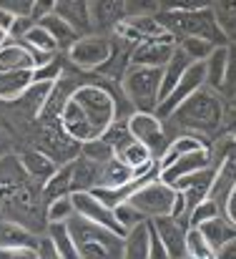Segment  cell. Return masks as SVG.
<instances>
[{"label":"cell","instance_id":"11","mask_svg":"<svg viewBox=\"0 0 236 259\" xmlns=\"http://www.w3.org/2000/svg\"><path fill=\"white\" fill-rule=\"evenodd\" d=\"M214 184H216V166H206L201 171H194V174H186L181 179H176L171 186L176 191L183 194V201H186V219L188 214L206 199H211V191H214Z\"/></svg>","mask_w":236,"mask_h":259},{"label":"cell","instance_id":"32","mask_svg":"<svg viewBox=\"0 0 236 259\" xmlns=\"http://www.w3.org/2000/svg\"><path fill=\"white\" fill-rule=\"evenodd\" d=\"M98 176H101V164L78 156L73 161V191H90L98 186Z\"/></svg>","mask_w":236,"mask_h":259},{"label":"cell","instance_id":"28","mask_svg":"<svg viewBox=\"0 0 236 259\" xmlns=\"http://www.w3.org/2000/svg\"><path fill=\"white\" fill-rule=\"evenodd\" d=\"M226 61H229V43L226 46H216L211 51V56L204 61L206 66V86L216 93H221L224 81H226Z\"/></svg>","mask_w":236,"mask_h":259},{"label":"cell","instance_id":"26","mask_svg":"<svg viewBox=\"0 0 236 259\" xmlns=\"http://www.w3.org/2000/svg\"><path fill=\"white\" fill-rule=\"evenodd\" d=\"M136 179H133V171L121 161V159H111L106 164H101V176H98V186L96 189H126L131 186Z\"/></svg>","mask_w":236,"mask_h":259},{"label":"cell","instance_id":"12","mask_svg":"<svg viewBox=\"0 0 236 259\" xmlns=\"http://www.w3.org/2000/svg\"><path fill=\"white\" fill-rule=\"evenodd\" d=\"M206 86V66H204V61H199V63H191L188 66V71L181 76V81L173 86V91L158 103L156 108V116L163 121V118H168L188 96H194L199 88Z\"/></svg>","mask_w":236,"mask_h":259},{"label":"cell","instance_id":"53","mask_svg":"<svg viewBox=\"0 0 236 259\" xmlns=\"http://www.w3.org/2000/svg\"><path fill=\"white\" fill-rule=\"evenodd\" d=\"M224 217L229 219V224L231 227H236V191H231L229 196H226V201H224Z\"/></svg>","mask_w":236,"mask_h":259},{"label":"cell","instance_id":"55","mask_svg":"<svg viewBox=\"0 0 236 259\" xmlns=\"http://www.w3.org/2000/svg\"><path fill=\"white\" fill-rule=\"evenodd\" d=\"M15 13H10V10H5V8H0V28L5 30V33H10V28H13V23H15Z\"/></svg>","mask_w":236,"mask_h":259},{"label":"cell","instance_id":"36","mask_svg":"<svg viewBox=\"0 0 236 259\" xmlns=\"http://www.w3.org/2000/svg\"><path fill=\"white\" fill-rule=\"evenodd\" d=\"M101 139L113 149V154H118L123 146H128L131 141H133V134L128 131V123H126V118H118V121H113L103 134H101Z\"/></svg>","mask_w":236,"mask_h":259},{"label":"cell","instance_id":"48","mask_svg":"<svg viewBox=\"0 0 236 259\" xmlns=\"http://www.w3.org/2000/svg\"><path fill=\"white\" fill-rule=\"evenodd\" d=\"M0 259H38L35 247H8L0 249Z\"/></svg>","mask_w":236,"mask_h":259},{"label":"cell","instance_id":"6","mask_svg":"<svg viewBox=\"0 0 236 259\" xmlns=\"http://www.w3.org/2000/svg\"><path fill=\"white\" fill-rule=\"evenodd\" d=\"M71 98L80 106V111L88 116V121L93 123V128L98 134H103L113 121L123 118L121 106H118V96L106 83H80Z\"/></svg>","mask_w":236,"mask_h":259},{"label":"cell","instance_id":"23","mask_svg":"<svg viewBox=\"0 0 236 259\" xmlns=\"http://www.w3.org/2000/svg\"><path fill=\"white\" fill-rule=\"evenodd\" d=\"M33 86V71H3L0 68V101L15 103Z\"/></svg>","mask_w":236,"mask_h":259},{"label":"cell","instance_id":"33","mask_svg":"<svg viewBox=\"0 0 236 259\" xmlns=\"http://www.w3.org/2000/svg\"><path fill=\"white\" fill-rule=\"evenodd\" d=\"M43 234L53 242V247L58 249V254L63 259H80L68 224H45V232H43Z\"/></svg>","mask_w":236,"mask_h":259},{"label":"cell","instance_id":"30","mask_svg":"<svg viewBox=\"0 0 236 259\" xmlns=\"http://www.w3.org/2000/svg\"><path fill=\"white\" fill-rule=\"evenodd\" d=\"M68 194H73V161L58 166L56 174L43 184V201L45 204L58 199V196H68Z\"/></svg>","mask_w":236,"mask_h":259},{"label":"cell","instance_id":"18","mask_svg":"<svg viewBox=\"0 0 236 259\" xmlns=\"http://www.w3.org/2000/svg\"><path fill=\"white\" fill-rule=\"evenodd\" d=\"M90 28L96 33H113V28L126 18V0H88Z\"/></svg>","mask_w":236,"mask_h":259},{"label":"cell","instance_id":"10","mask_svg":"<svg viewBox=\"0 0 236 259\" xmlns=\"http://www.w3.org/2000/svg\"><path fill=\"white\" fill-rule=\"evenodd\" d=\"M126 123H128V131L133 134V139H136L138 144H144V146L154 154V159L158 161V159L163 156L166 146L171 144V139H168V131H166L163 121L158 118L156 113L133 111V113L126 118Z\"/></svg>","mask_w":236,"mask_h":259},{"label":"cell","instance_id":"9","mask_svg":"<svg viewBox=\"0 0 236 259\" xmlns=\"http://www.w3.org/2000/svg\"><path fill=\"white\" fill-rule=\"evenodd\" d=\"M113 53V35L108 33H85L73 43V48L66 53L71 66L83 73H96L108 63Z\"/></svg>","mask_w":236,"mask_h":259},{"label":"cell","instance_id":"2","mask_svg":"<svg viewBox=\"0 0 236 259\" xmlns=\"http://www.w3.org/2000/svg\"><path fill=\"white\" fill-rule=\"evenodd\" d=\"M226 111V98L209 86L199 88L194 96H188L168 118H163L166 131H181L191 136H201L204 141L216 139L221 121Z\"/></svg>","mask_w":236,"mask_h":259},{"label":"cell","instance_id":"46","mask_svg":"<svg viewBox=\"0 0 236 259\" xmlns=\"http://www.w3.org/2000/svg\"><path fill=\"white\" fill-rule=\"evenodd\" d=\"M216 139H224V141H236V108L226 103V111H224V121H221V128H219V136Z\"/></svg>","mask_w":236,"mask_h":259},{"label":"cell","instance_id":"3","mask_svg":"<svg viewBox=\"0 0 236 259\" xmlns=\"http://www.w3.org/2000/svg\"><path fill=\"white\" fill-rule=\"evenodd\" d=\"M161 25L168 35L178 38H206L214 46H226V35L214 15L211 8L206 10H161L158 13Z\"/></svg>","mask_w":236,"mask_h":259},{"label":"cell","instance_id":"49","mask_svg":"<svg viewBox=\"0 0 236 259\" xmlns=\"http://www.w3.org/2000/svg\"><path fill=\"white\" fill-rule=\"evenodd\" d=\"M35 0H0V8L15 13V15H30Z\"/></svg>","mask_w":236,"mask_h":259},{"label":"cell","instance_id":"51","mask_svg":"<svg viewBox=\"0 0 236 259\" xmlns=\"http://www.w3.org/2000/svg\"><path fill=\"white\" fill-rule=\"evenodd\" d=\"M51 13H56V0H35L33 3V10H30V18L38 23L40 18H45Z\"/></svg>","mask_w":236,"mask_h":259},{"label":"cell","instance_id":"15","mask_svg":"<svg viewBox=\"0 0 236 259\" xmlns=\"http://www.w3.org/2000/svg\"><path fill=\"white\" fill-rule=\"evenodd\" d=\"M176 51V38L163 35V38H151L141 40L131 48V63L136 66H149V68H163Z\"/></svg>","mask_w":236,"mask_h":259},{"label":"cell","instance_id":"27","mask_svg":"<svg viewBox=\"0 0 236 259\" xmlns=\"http://www.w3.org/2000/svg\"><path fill=\"white\" fill-rule=\"evenodd\" d=\"M56 13L68 20L80 35L90 33V13H88V0H56Z\"/></svg>","mask_w":236,"mask_h":259},{"label":"cell","instance_id":"17","mask_svg":"<svg viewBox=\"0 0 236 259\" xmlns=\"http://www.w3.org/2000/svg\"><path fill=\"white\" fill-rule=\"evenodd\" d=\"M214 159H211V146H204V149H196V151H188L178 159H173L168 166L158 169V179L166 181V184H173L176 179L186 176V174H194V171H201L206 166H211Z\"/></svg>","mask_w":236,"mask_h":259},{"label":"cell","instance_id":"43","mask_svg":"<svg viewBox=\"0 0 236 259\" xmlns=\"http://www.w3.org/2000/svg\"><path fill=\"white\" fill-rule=\"evenodd\" d=\"M158 8L161 10H206V8H214V0H158Z\"/></svg>","mask_w":236,"mask_h":259},{"label":"cell","instance_id":"57","mask_svg":"<svg viewBox=\"0 0 236 259\" xmlns=\"http://www.w3.org/2000/svg\"><path fill=\"white\" fill-rule=\"evenodd\" d=\"M226 103H229V106H234V108H236V96H231V98H229Z\"/></svg>","mask_w":236,"mask_h":259},{"label":"cell","instance_id":"14","mask_svg":"<svg viewBox=\"0 0 236 259\" xmlns=\"http://www.w3.org/2000/svg\"><path fill=\"white\" fill-rule=\"evenodd\" d=\"M111 35H116V38H121V40L136 46V43H141V40L163 38V35H168V33H166V28L161 25L158 15H126V18L113 28Z\"/></svg>","mask_w":236,"mask_h":259},{"label":"cell","instance_id":"58","mask_svg":"<svg viewBox=\"0 0 236 259\" xmlns=\"http://www.w3.org/2000/svg\"><path fill=\"white\" fill-rule=\"evenodd\" d=\"M234 191H236V186H234Z\"/></svg>","mask_w":236,"mask_h":259},{"label":"cell","instance_id":"38","mask_svg":"<svg viewBox=\"0 0 236 259\" xmlns=\"http://www.w3.org/2000/svg\"><path fill=\"white\" fill-rule=\"evenodd\" d=\"M176 46L194 61V63H199V61H206L209 56H211V51L216 48L211 40H206V38H178L176 40Z\"/></svg>","mask_w":236,"mask_h":259},{"label":"cell","instance_id":"4","mask_svg":"<svg viewBox=\"0 0 236 259\" xmlns=\"http://www.w3.org/2000/svg\"><path fill=\"white\" fill-rule=\"evenodd\" d=\"M71 237L76 242L80 259H121L123 257V237L111 232L108 227L93 224L73 214L68 219Z\"/></svg>","mask_w":236,"mask_h":259},{"label":"cell","instance_id":"45","mask_svg":"<svg viewBox=\"0 0 236 259\" xmlns=\"http://www.w3.org/2000/svg\"><path fill=\"white\" fill-rule=\"evenodd\" d=\"M158 0H126V15H158Z\"/></svg>","mask_w":236,"mask_h":259},{"label":"cell","instance_id":"35","mask_svg":"<svg viewBox=\"0 0 236 259\" xmlns=\"http://www.w3.org/2000/svg\"><path fill=\"white\" fill-rule=\"evenodd\" d=\"M214 15L229 43H236V0H214Z\"/></svg>","mask_w":236,"mask_h":259},{"label":"cell","instance_id":"21","mask_svg":"<svg viewBox=\"0 0 236 259\" xmlns=\"http://www.w3.org/2000/svg\"><path fill=\"white\" fill-rule=\"evenodd\" d=\"M0 68L3 71H33L35 58H33V53L25 43L8 38V43L0 48Z\"/></svg>","mask_w":236,"mask_h":259},{"label":"cell","instance_id":"25","mask_svg":"<svg viewBox=\"0 0 236 259\" xmlns=\"http://www.w3.org/2000/svg\"><path fill=\"white\" fill-rule=\"evenodd\" d=\"M53 38H56V43H58V51L61 53H68L71 48H73V43L80 38V33L68 23V20H63L58 13H51V15H45V18H40L38 20Z\"/></svg>","mask_w":236,"mask_h":259},{"label":"cell","instance_id":"31","mask_svg":"<svg viewBox=\"0 0 236 259\" xmlns=\"http://www.w3.org/2000/svg\"><path fill=\"white\" fill-rule=\"evenodd\" d=\"M199 232L204 234V239L209 242V247H211L214 252H216L219 247H224L226 242L236 239V227H231L229 219H224V217H214V219H209L206 224L199 227Z\"/></svg>","mask_w":236,"mask_h":259},{"label":"cell","instance_id":"50","mask_svg":"<svg viewBox=\"0 0 236 259\" xmlns=\"http://www.w3.org/2000/svg\"><path fill=\"white\" fill-rule=\"evenodd\" d=\"M35 252H38V259H63L61 254H58V249L53 247V242H51V239H48L45 234H40Z\"/></svg>","mask_w":236,"mask_h":259},{"label":"cell","instance_id":"54","mask_svg":"<svg viewBox=\"0 0 236 259\" xmlns=\"http://www.w3.org/2000/svg\"><path fill=\"white\" fill-rule=\"evenodd\" d=\"M216 259H236V239L226 242L224 247L216 249Z\"/></svg>","mask_w":236,"mask_h":259},{"label":"cell","instance_id":"20","mask_svg":"<svg viewBox=\"0 0 236 259\" xmlns=\"http://www.w3.org/2000/svg\"><path fill=\"white\" fill-rule=\"evenodd\" d=\"M18 161H20V166L25 169V174H28L33 181H38L40 186L56 174V169H58V164H56L48 154H43L40 149H35V146L18 151Z\"/></svg>","mask_w":236,"mask_h":259},{"label":"cell","instance_id":"59","mask_svg":"<svg viewBox=\"0 0 236 259\" xmlns=\"http://www.w3.org/2000/svg\"><path fill=\"white\" fill-rule=\"evenodd\" d=\"M186 259H188V257H186Z\"/></svg>","mask_w":236,"mask_h":259},{"label":"cell","instance_id":"42","mask_svg":"<svg viewBox=\"0 0 236 259\" xmlns=\"http://www.w3.org/2000/svg\"><path fill=\"white\" fill-rule=\"evenodd\" d=\"M214 217H221V206H219L214 199H206V201H201V204L188 214V227L199 229L201 224H206V222L214 219Z\"/></svg>","mask_w":236,"mask_h":259},{"label":"cell","instance_id":"1","mask_svg":"<svg viewBox=\"0 0 236 259\" xmlns=\"http://www.w3.org/2000/svg\"><path fill=\"white\" fill-rule=\"evenodd\" d=\"M0 217H8L35 234L45 232L43 186L25 174L18 154L0 156Z\"/></svg>","mask_w":236,"mask_h":259},{"label":"cell","instance_id":"19","mask_svg":"<svg viewBox=\"0 0 236 259\" xmlns=\"http://www.w3.org/2000/svg\"><path fill=\"white\" fill-rule=\"evenodd\" d=\"M58 121H61L63 131H66L71 139H76L78 144H83V141H90V139H96V136H101V134L93 128V123L88 121V116L80 111V106L73 101V98H71V101L63 106V111H61Z\"/></svg>","mask_w":236,"mask_h":259},{"label":"cell","instance_id":"39","mask_svg":"<svg viewBox=\"0 0 236 259\" xmlns=\"http://www.w3.org/2000/svg\"><path fill=\"white\" fill-rule=\"evenodd\" d=\"M63 73H66V61H63V56L58 53V56H56L53 61H48L45 66L33 68V83H56Z\"/></svg>","mask_w":236,"mask_h":259},{"label":"cell","instance_id":"52","mask_svg":"<svg viewBox=\"0 0 236 259\" xmlns=\"http://www.w3.org/2000/svg\"><path fill=\"white\" fill-rule=\"evenodd\" d=\"M149 229H151V252H149V259H171L168 252H166V247H163V242H161V237L156 234V229L151 227V222H149Z\"/></svg>","mask_w":236,"mask_h":259},{"label":"cell","instance_id":"47","mask_svg":"<svg viewBox=\"0 0 236 259\" xmlns=\"http://www.w3.org/2000/svg\"><path fill=\"white\" fill-rule=\"evenodd\" d=\"M33 25H35V20H33L30 15H18V18H15V23H13V28H10V33H8V38L20 43V40H23V35H25Z\"/></svg>","mask_w":236,"mask_h":259},{"label":"cell","instance_id":"8","mask_svg":"<svg viewBox=\"0 0 236 259\" xmlns=\"http://www.w3.org/2000/svg\"><path fill=\"white\" fill-rule=\"evenodd\" d=\"M35 149L48 154L58 166L71 164L80 156V144L71 139L58 118H35Z\"/></svg>","mask_w":236,"mask_h":259},{"label":"cell","instance_id":"13","mask_svg":"<svg viewBox=\"0 0 236 259\" xmlns=\"http://www.w3.org/2000/svg\"><path fill=\"white\" fill-rule=\"evenodd\" d=\"M71 199H73V209H76V214H78V217L88 219V222H93V224L108 227L111 232H116V234L126 237V232H123V229H121V224L116 222L113 209H111L108 204H103L93 191H73V194H71Z\"/></svg>","mask_w":236,"mask_h":259},{"label":"cell","instance_id":"5","mask_svg":"<svg viewBox=\"0 0 236 259\" xmlns=\"http://www.w3.org/2000/svg\"><path fill=\"white\" fill-rule=\"evenodd\" d=\"M161 78H163V68H149V66L131 63L123 71L118 86L133 111L156 113L158 103H161Z\"/></svg>","mask_w":236,"mask_h":259},{"label":"cell","instance_id":"7","mask_svg":"<svg viewBox=\"0 0 236 259\" xmlns=\"http://www.w3.org/2000/svg\"><path fill=\"white\" fill-rule=\"evenodd\" d=\"M128 204L136 206V211L151 222L158 217H171L173 214V204H176V189L161 179H144L128 196Z\"/></svg>","mask_w":236,"mask_h":259},{"label":"cell","instance_id":"24","mask_svg":"<svg viewBox=\"0 0 236 259\" xmlns=\"http://www.w3.org/2000/svg\"><path fill=\"white\" fill-rule=\"evenodd\" d=\"M149 252H151V229L149 222H141L126 232L121 259H149Z\"/></svg>","mask_w":236,"mask_h":259},{"label":"cell","instance_id":"37","mask_svg":"<svg viewBox=\"0 0 236 259\" xmlns=\"http://www.w3.org/2000/svg\"><path fill=\"white\" fill-rule=\"evenodd\" d=\"M76 214L73 209V199L68 196H58L53 201L45 204V224H68V219Z\"/></svg>","mask_w":236,"mask_h":259},{"label":"cell","instance_id":"56","mask_svg":"<svg viewBox=\"0 0 236 259\" xmlns=\"http://www.w3.org/2000/svg\"><path fill=\"white\" fill-rule=\"evenodd\" d=\"M5 43H8V33H5V30H3V28H0V48H3V46H5Z\"/></svg>","mask_w":236,"mask_h":259},{"label":"cell","instance_id":"41","mask_svg":"<svg viewBox=\"0 0 236 259\" xmlns=\"http://www.w3.org/2000/svg\"><path fill=\"white\" fill-rule=\"evenodd\" d=\"M113 214H116V222L121 224V229H123V232H128V229H133L136 224L146 222V219L136 211V206H133V204H128V199L118 201V204L113 206Z\"/></svg>","mask_w":236,"mask_h":259},{"label":"cell","instance_id":"34","mask_svg":"<svg viewBox=\"0 0 236 259\" xmlns=\"http://www.w3.org/2000/svg\"><path fill=\"white\" fill-rule=\"evenodd\" d=\"M20 43H25L30 51H40V53H51V56H58L61 51H58V43H56V38L40 25V23H35L25 35H23V40Z\"/></svg>","mask_w":236,"mask_h":259},{"label":"cell","instance_id":"44","mask_svg":"<svg viewBox=\"0 0 236 259\" xmlns=\"http://www.w3.org/2000/svg\"><path fill=\"white\" fill-rule=\"evenodd\" d=\"M224 98L236 96V43H229V61H226V81L221 88Z\"/></svg>","mask_w":236,"mask_h":259},{"label":"cell","instance_id":"16","mask_svg":"<svg viewBox=\"0 0 236 259\" xmlns=\"http://www.w3.org/2000/svg\"><path fill=\"white\" fill-rule=\"evenodd\" d=\"M151 227L156 229V234L161 237L166 252L171 259H186V232H188V224L176 219V217H158L151 219Z\"/></svg>","mask_w":236,"mask_h":259},{"label":"cell","instance_id":"29","mask_svg":"<svg viewBox=\"0 0 236 259\" xmlns=\"http://www.w3.org/2000/svg\"><path fill=\"white\" fill-rule=\"evenodd\" d=\"M194 61L176 46V51H173V56H171V61L163 66V78H161V101L173 91V86L181 81V76L188 71V66H191Z\"/></svg>","mask_w":236,"mask_h":259},{"label":"cell","instance_id":"40","mask_svg":"<svg viewBox=\"0 0 236 259\" xmlns=\"http://www.w3.org/2000/svg\"><path fill=\"white\" fill-rule=\"evenodd\" d=\"M80 156H85V159H90V161H96V164H106V161H111L116 154H113V149H111L101 136H96V139L80 144Z\"/></svg>","mask_w":236,"mask_h":259},{"label":"cell","instance_id":"22","mask_svg":"<svg viewBox=\"0 0 236 259\" xmlns=\"http://www.w3.org/2000/svg\"><path fill=\"white\" fill-rule=\"evenodd\" d=\"M38 239L40 234L30 232L28 227L8 219V217H0V249H8V247H38Z\"/></svg>","mask_w":236,"mask_h":259}]
</instances>
